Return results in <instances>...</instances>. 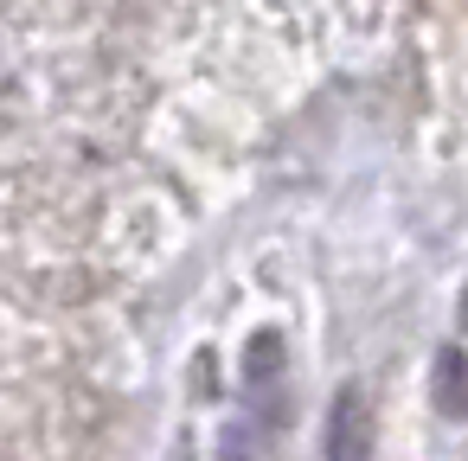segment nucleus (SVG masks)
Listing matches in <instances>:
<instances>
[{
	"label": "nucleus",
	"mask_w": 468,
	"mask_h": 461,
	"mask_svg": "<svg viewBox=\"0 0 468 461\" xmlns=\"http://www.w3.org/2000/svg\"><path fill=\"white\" fill-rule=\"evenodd\" d=\"M372 455V410H366V391L359 384H340L334 391V410H327V461H366Z\"/></svg>",
	"instance_id": "nucleus-1"
},
{
	"label": "nucleus",
	"mask_w": 468,
	"mask_h": 461,
	"mask_svg": "<svg viewBox=\"0 0 468 461\" xmlns=\"http://www.w3.org/2000/svg\"><path fill=\"white\" fill-rule=\"evenodd\" d=\"M468 391H462V346H442L436 352V410L442 416H462Z\"/></svg>",
	"instance_id": "nucleus-2"
},
{
	"label": "nucleus",
	"mask_w": 468,
	"mask_h": 461,
	"mask_svg": "<svg viewBox=\"0 0 468 461\" xmlns=\"http://www.w3.org/2000/svg\"><path fill=\"white\" fill-rule=\"evenodd\" d=\"M276 365H282V340H276V333H257V340H250V384H263Z\"/></svg>",
	"instance_id": "nucleus-3"
}]
</instances>
